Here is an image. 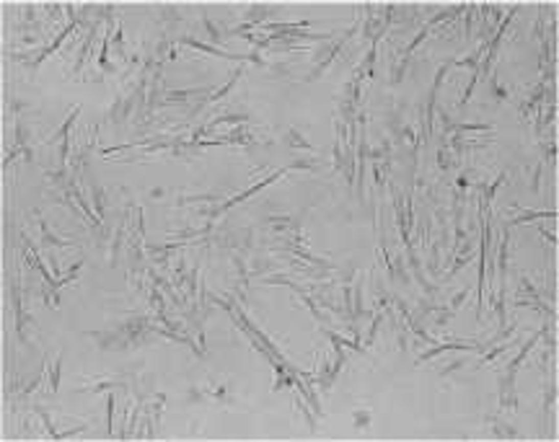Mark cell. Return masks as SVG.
Returning a JSON list of instances; mask_svg holds the SVG:
<instances>
[{
	"label": "cell",
	"instance_id": "cell-1",
	"mask_svg": "<svg viewBox=\"0 0 559 442\" xmlns=\"http://www.w3.org/2000/svg\"><path fill=\"white\" fill-rule=\"evenodd\" d=\"M11 295H13V315H16V336L24 341V344H29L31 339H29V329H34V315H29V313H24V303H21V292H18V285H13L11 287Z\"/></svg>",
	"mask_w": 559,
	"mask_h": 442
},
{
	"label": "cell",
	"instance_id": "cell-2",
	"mask_svg": "<svg viewBox=\"0 0 559 442\" xmlns=\"http://www.w3.org/2000/svg\"><path fill=\"white\" fill-rule=\"evenodd\" d=\"M88 336H91V339H94V341H96L101 349H106V352H114V349H127V347H132V344H130V339H127L122 331H119V329H117V331H114V329H111V331H88Z\"/></svg>",
	"mask_w": 559,
	"mask_h": 442
},
{
	"label": "cell",
	"instance_id": "cell-3",
	"mask_svg": "<svg viewBox=\"0 0 559 442\" xmlns=\"http://www.w3.org/2000/svg\"><path fill=\"white\" fill-rule=\"evenodd\" d=\"M500 409L515 411L518 409V398H515V375L505 373L500 375Z\"/></svg>",
	"mask_w": 559,
	"mask_h": 442
},
{
	"label": "cell",
	"instance_id": "cell-4",
	"mask_svg": "<svg viewBox=\"0 0 559 442\" xmlns=\"http://www.w3.org/2000/svg\"><path fill=\"white\" fill-rule=\"evenodd\" d=\"M111 388H125V378H104V380H94L88 388H78L86 393H101V390H111Z\"/></svg>",
	"mask_w": 559,
	"mask_h": 442
},
{
	"label": "cell",
	"instance_id": "cell-5",
	"mask_svg": "<svg viewBox=\"0 0 559 442\" xmlns=\"http://www.w3.org/2000/svg\"><path fill=\"white\" fill-rule=\"evenodd\" d=\"M91 199H94V212L99 215V220L106 215V191H104V186L101 184H91Z\"/></svg>",
	"mask_w": 559,
	"mask_h": 442
},
{
	"label": "cell",
	"instance_id": "cell-6",
	"mask_svg": "<svg viewBox=\"0 0 559 442\" xmlns=\"http://www.w3.org/2000/svg\"><path fill=\"white\" fill-rule=\"evenodd\" d=\"M60 373H62V352H57L52 367H47V385L52 393H57V388H60Z\"/></svg>",
	"mask_w": 559,
	"mask_h": 442
},
{
	"label": "cell",
	"instance_id": "cell-7",
	"mask_svg": "<svg viewBox=\"0 0 559 442\" xmlns=\"http://www.w3.org/2000/svg\"><path fill=\"white\" fill-rule=\"evenodd\" d=\"M39 230H42V243H44L47 249H52V246H73V240H62V238H57V235L50 230V225H47L44 220H39Z\"/></svg>",
	"mask_w": 559,
	"mask_h": 442
},
{
	"label": "cell",
	"instance_id": "cell-8",
	"mask_svg": "<svg viewBox=\"0 0 559 442\" xmlns=\"http://www.w3.org/2000/svg\"><path fill=\"white\" fill-rule=\"evenodd\" d=\"M487 427H492V432H495L497 437H507V439H515V437H518L515 427L505 424V422L497 419V416H487Z\"/></svg>",
	"mask_w": 559,
	"mask_h": 442
},
{
	"label": "cell",
	"instance_id": "cell-9",
	"mask_svg": "<svg viewBox=\"0 0 559 442\" xmlns=\"http://www.w3.org/2000/svg\"><path fill=\"white\" fill-rule=\"evenodd\" d=\"M125 228H127V215L122 217V223L117 225V233H114V238H111V251H109V259H111V264L117 261V256H119V246H122V240H125Z\"/></svg>",
	"mask_w": 559,
	"mask_h": 442
},
{
	"label": "cell",
	"instance_id": "cell-10",
	"mask_svg": "<svg viewBox=\"0 0 559 442\" xmlns=\"http://www.w3.org/2000/svg\"><path fill=\"white\" fill-rule=\"evenodd\" d=\"M109 31H111V29H109ZM109 31H106V36H104V42H101V55H99V67H101L104 72H114V65L109 62V36H111Z\"/></svg>",
	"mask_w": 559,
	"mask_h": 442
},
{
	"label": "cell",
	"instance_id": "cell-11",
	"mask_svg": "<svg viewBox=\"0 0 559 442\" xmlns=\"http://www.w3.org/2000/svg\"><path fill=\"white\" fill-rule=\"evenodd\" d=\"M78 114H81V106H75V109H73V111L67 114V119H65V125H62V127H60V130H57V132H55V135H52V137H50L47 142H57V140H62V137H67V132H70V125H73V119H75Z\"/></svg>",
	"mask_w": 559,
	"mask_h": 442
},
{
	"label": "cell",
	"instance_id": "cell-12",
	"mask_svg": "<svg viewBox=\"0 0 559 442\" xmlns=\"http://www.w3.org/2000/svg\"><path fill=\"white\" fill-rule=\"evenodd\" d=\"M164 404H166V396H164V393H155V398H153V404H150V416H153V422H155V429H158V424H161V414H164Z\"/></svg>",
	"mask_w": 559,
	"mask_h": 442
},
{
	"label": "cell",
	"instance_id": "cell-13",
	"mask_svg": "<svg viewBox=\"0 0 559 442\" xmlns=\"http://www.w3.org/2000/svg\"><path fill=\"white\" fill-rule=\"evenodd\" d=\"M518 295H521V298H526V295H528V300H541V292L536 290V285L531 282L528 277H523V279H521V287H518Z\"/></svg>",
	"mask_w": 559,
	"mask_h": 442
},
{
	"label": "cell",
	"instance_id": "cell-14",
	"mask_svg": "<svg viewBox=\"0 0 559 442\" xmlns=\"http://www.w3.org/2000/svg\"><path fill=\"white\" fill-rule=\"evenodd\" d=\"M111 44H114V57L119 60H130L127 52H125V39H122V26H117L114 36H111Z\"/></svg>",
	"mask_w": 559,
	"mask_h": 442
},
{
	"label": "cell",
	"instance_id": "cell-15",
	"mask_svg": "<svg viewBox=\"0 0 559 442\" xmlns=\"http://www.w3.org/2000/svg\"><path fill=\"white\" fill-rule=\"evenodd\" d=\"M285 137H288V145H293V148H303V150H313V145H311V142H308V140H306V137H303V135H300L298 130H293V127L288 130V135H285Z\"/></svg>",
	"mask_w": 559,
	"mask_h": 442
},
{
	"label": "cell",
	"instance_id": "cell-16",
	"mask_svg": "<svg viewBox=\"0 0 559 442\" xmlns=\"http://www.w3.org/2000/svg\"><path fill=\"white\" fill-rule=\"evenodd\" d=\"M437 166H440L443 171H448V168H453V166H456V158L451 155V150H446V148H440V150H437Z\"/></svg>",
	"mask_w": 559,
	"mask_h": 442
},
{
	"label": "cell",
	"instance_id": "cell-17",
	"mask_svg": "<svg viewBox=\"0 0 559 442\" xmlns=\"http://www.w3.org/2000/svg\"><path fill=\"white\" fill-rule=\"evenodd\" d=\"M352 419H355V427H357V429H368V427H370V411H368V409H355Z\"/></svg>",
	"mask_w": 559,
	"mask_h": 442
},
{
	"label": "cell",
	"instance_id": "cell-18",
	"mask_svg": "<svg viewBox=\"0 0 559 442\" xmlns=\"http://www.w3.org/2000/svg\"><path fill=\"white\" fill-rule=\"evenodd\" d=\"M546 217H554V212H521L515 220H513V225H518V223H528V220H546Z\"/></svg>",
	"mask_w": 559,
	"mask_h": 442
},
{
	"label": "cell",
	"instance_id": "cell-19",
	"mask_svg": "<svg viewBox=\"0 0 559 442\" xmlns=\"http://www.w3.org/2000/svg\"><path fill=\"white\" fill-rule=\"evenodd\" d=\"M106 429L109 434H114V393L106 396Z\"/></svg>",
	"mask_w": 559,
	"mask_h": 442
},
{
	"label": "cell",
	"instance_id": "cell-20",
	"mask_svg": "<svg viewBox=\"0 0 559 442\" xmlns=\"http://www.w3.org/2000/svg\"><path fill=\"white\" fill-rule=\"evenodd\" d=\"M207 393H205V385H189V401L192 404H199V401H205Z\"/></svg>",
	"mask_w": 559,
	"mask_h": 442
},
{
	"label": "cell",
	"instance_id": "cell-21",
	"mask_svg": "<svg viewBox=\"0 0 559 442\" xmlns=\"http://www.w3.org/2000/svg\"><path fill=\"white\" fill-rule=\"evenodd\" d=\"M161 18H164V23H166L169 29H171V26H176V23L181 21L179 11H174V8H164V16H161Z\"/></svg>",
	"mask_w": 559,
	"mask_h": 442
},
{
	"label": "cell",
	"instance_id": "cell-22",
	"mask_svg": "<svg viewBox=\"0 0 559 442\" xmlns=\"http://www.w3.org/2000/svg\"><path fill=\"white\" fill-rule=\"evenodd\" d=\"M466 298H469V290H461V292H458V295H456V298L448 303V313L453 315V313H456V310H458V308L466 303Z\"/></svg>",
	"mask_w": 559,
	"mask_h": 442
},
{
	"label": "cell",
	"instance_id": "cell-23",
	"mask_svg": "<svg viewBox=\"0 0 559 442\" xmlns=\"http://www.w3.org/2000/svg\"><path fill=\"white\" fill-rule=\"evenodd\" d=\"M502 352H507V344H500V347H495V349H490V352L484 349V357H482V362H479V365H484V362H492V359H495V357H500Z\"/></svg>",
	"mask_w": 559,
	"mask_h": 442
},
{
	"label": "cell",
	"instance_id": "cell-24",
	"mask_svg": "<svg viewBox=\"0 0 559 442\" xmlns=\"http://www.w3.org/2000/svg\"><path fill=\"white\" fill-rule=\"evenodd\" d=\"M490 91H492V96H495L497 101H502V99H507V91L497 86V78H490Z\"/></svg>",
	"mask_w": 559,
	"mask_h": 442
},
{
	"label": "cell",
	"instance_id": "cell-25",
	"mask_svg": "<svg viewBox=\"0 0 559 442\" xmlns=\"http://www.w3.org/2000/svg\"><path fill=\"white\" fill-rule=\"evenodd\" d=\"M463 367V359H456V362H451L446 370H440V378H448L451 373H456V370H461Z\"/></svg>",
	"mask_w": 559,
	"mask_h": 442
},
{
	"label": "cell",
	"instance_id": "cell-26",
	"mask_svg": "<svg viewBox=\"0 0 559 442\" xmlns=\"http://www.w3.org/2000/svg\"><path fill=\"white\" fill-rule=\"evenodd\" d=\"M539 184H541V163L533 168V179H531V189L533 191H539Z\"/></svg>",
	"mask_w": 559,
	"mask_h": 442
},
{
	"label": "cell",
	"instance_id": "cell-27",
	"mask_svg": "<svg viewBox=\"0 0 559 442\" xmlns=\"http://www.w3.org/2000/svg\"><path fill=\"white\" fill-rule=\"evenodd\" d=\"M554 404V385H549V390H546V396H544V409L549 411V406Z\"/></svg>",
	"mask_w": 559,
	"mask_h": 442
},
{
	"label": "cell",
	"instance_id": "cell-28",
	"mask_svg": "<svg viewBox=\"0 0 559 442\" xmlns=\"http://www.w3.org/2000/svg\"><path fill=\"white\" fill-rule=\"evenodd\" d=\"M456 186H458V189H469V186H471V179H469V174H461V176H458V181H456Z\"/></svg>",
	"mask_w": 559,
	"mask_h": 442
},
{
	"label": "cell",
	"instance_id": "cell-29",
	"mask_svg": "<svg viewBox=\"0 0 559 442\" xmlns=\"http://www.w3.org/2000/svg\"><path fill=\"white\" fill-rule=\"evenodd\" d=\"M554 153H556L554 142H551V145H544V158H546V160H554Z\"/></svg>",
	"mask_w": 559,
	"mask_h": 442
},
{
	"label": "cell",
	"instance_id": "cell-30",
	"mask_svg": "<svg viewBox=\"0 0 559 442\" xmlns=\"http://www.w3.org/2000/svg\"><path fill=\"white\" fill-rule=\"evenodd\" d=\"M150 197H153V199H161V197H164V189H153Z\"/></svg>",
	"mask_w": 559,
	"mask_h": 442
}]
</instances>
